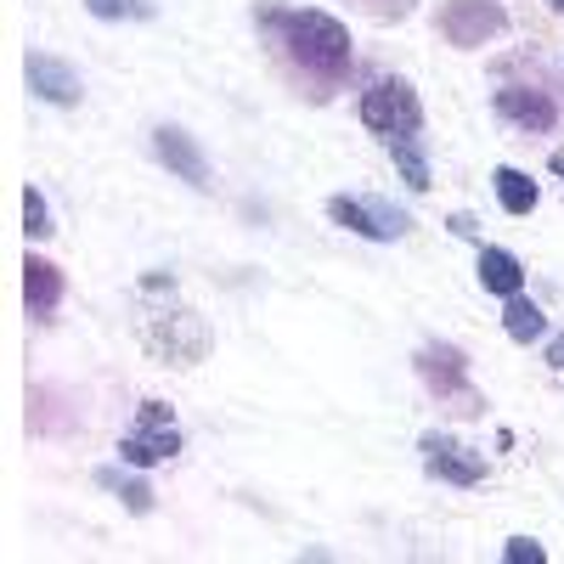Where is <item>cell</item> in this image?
<instances>
[{"mask_svg":"<svg viewBox=\"0 0 564 564\" xmlns=\"http://www.w3.org/2000/svg\"><path fill=\"white\" fill-rule=\"evenodd\" d=\"M29 85L40 90L45 102H57V108H74L79 102V74L68 63H57V57H45V52L29 57Z\"/></svg>","mask_w":564,"mask_h":564,"instance_id":"8","label":"cell"},{"mask_svg":"<svg viewBox=\"0 0 564 564\" xmlns=\"http://www.w3.org/2000/svg\"><path fill=\"white\" fill-rule=\"evenodd\" d=\"M23 294H29V311L45 316V311L63 300V271L45 265V260H29V265H23Z\"/></svg>","mask_w":564,"mask_h":564,"instance_id":"10","label":"cell"},{"mask_svg":"<svg viewBox=\"0 0 564 564\" xmlns=\"http://www.w3.org/2000/svg\"><path fill=\"white\" fill-rule=\"evenodd\" d=\"M553 7H558V12H564V0H553Z\"/></svg>","mask_w":564,"mask_h":564,"instance_id":"22","label":"cell"},{"mask_svg":"<svg viewBox=\"0 0 564 564\" xmlns=\"http://www.w3.org/2000/svg\"><path fill=\"white\" fill-rule=\"evenodd\" d=\"M497 113L513 119V124H525V130H547V124L558 119L553 102L542 97V90H531V85H502V90H497Z\"/></svg>","mask_w":564,"mask_h":564,"instance_id":"9","label":"cell"},{"mask_svg":"<svg viewBox=\"0 0 564 564\" xmlns=\"http://www.w3.org/2000/svg\"><path fill=\"white\" fill-rule=\"evenodd\" d=\"M327 215H334L339 226H350V231H361V238H401V231H406V215L401 209L361 204V198H334V204H327Z\"/></svg>","mask_w":564,"mask_h":564,"instance_id":"6","label":"cell"},{"mask_svg":"<svg viewBox=\"0 0 564 564\" xmlns=\"http://www.w3.org/2000/svg\"><path fill=\"white\" fill-rule=\"evenodd\" d=\"M417 119H423V108H417V97H412L406 79H379V85H372L367 97H361V124H367V130L412 135Z\"/></svg>","mask_w":564,"mask_h":564,"instance_id":"2","label":"cell"},{"mask_svg":"<svg viewBox=\"0 0 564 564\" xmlns=\"http://www.w3.org/2000/svg\"><path fill=\"white\" fill-rule=\"evenodd\" d=\"M553 367H564V339H558V345H553Z\"/></svg>","mask_w":564,"mask_h":564,"instance_id":"20","label":"cell"},{"mask_svg":"<svg viewBox=\"0 0 564 564\" xmlns=\"http://www.w3.org/2000/svg\"><path fill=\"white\" fill-rule=\"evenodd\" d=\"M153 148H159V159L186 181V186H198V193H204V186H209V164H204V153L193 148V135H186V130H175V124H164L159 135H153Z\"/></svg>","mask_w":564,"mask_h":564,"instance_id":"7","label":"cell"},{"mask_svg":"<svg viewBox=\"0 0 564 564\" xmlns=\"http://www.w3.org/2000/svg\"><path fill=\"white\" fill-rule=\"evenodd\" d=\"M390 159L401 164V175H406V186H417V193H423V186H430V164H423V153L412 148V141H406V135H390Z\"/></svg>","mask_w":564,"mask_h":564,"instance_id":"15","label":"cell"},{"mask_svg":"<svg viewBox=\"0 0 564 564\" xmlns=\"http://www.w3.org/2000/svg\"><path fill=\"white\" fill-rule=\"evenodd\" d=\"M502 327H508V339H520V345H531V339H542V311L531 305V300H520V294H513L508 300V311H502Z\"/></svg>","mask_w":564,"mask_h":564,"instance_id":"14","label":"cell"},{"mask_svg":"<svg viewBox=\"0 0 564 564\" xmlns=\"http://www.w3.org/2000/svg\"><path fill=\"white\" fill-rule=\"evenodd\" d=\"M23 220H29V238H45V231H52V220H45V198L34 193V186L23 193Z\"/></svg>","mask_w":564,"mask_h":564,"instance_id":"18","label":"cell"},{"mask_svg":"<svg viewBox=\"0 0 564 564\" xmlns=\"http://www.w3.org/2000/svg\"><path fill=\"white\" fill-rule=\"evenodd\" d=\"M553 175H564V153H553Z\"/></svg>","mask_w":564,"mask_h":564,"instance_id":"21","label":"cell"},{"mask_svg":"<svg viewBox=\"0 0 564 564\" xmlns=\"http://www.w3.org/2000/svg\"><path fill=\"white\" fill-rule=\"evenodd\" d=\"M423 463H430V475H441V480H452V486H480V480H486V457L463 452V446L446 441V435H423Z\"/></svg>","mask_w":564,"mask_h":564,"instance_id":"5","label":"cell"},{"mask_svg":"<svg viewBox=\"0 0 564 564\" xmlns=\"http://www.w3.org/2000/svg\"><path fill=\"white\" fill-rule=\"evenodd\" d=\"M491 181H497V198H502L508 215H531V209H536V181H531V175H520V170H497Z\"/></svg>","mask_w":564,"mask_h":564,"instance_id":"12","label":"cell"},{"mask_svg":"<svg viewBox=\"0 0 564 564\" xmlns=\"http://www.w3.org/2000/svg\"><path fill=\"white\" fill-rule=\"evenodd\" d=\"M480 282H486L491 294L513 300V294L525 289V271H520V260H513V254H502V249H486V254H480Z\"/></svg>","mask_w":564,"mask_h":564,"instance_id":"11","label":"cell"},{"mask_svg":"<svg viewBox=\"0 0 564 564\" xmlns=\"http://www.w3.org/2000/svg\"><path fill=\"white\" fill-rule=\"evenodd\" d=\"M97 18H153V7L148 0H85Z\"/></svg>","mask_w":564,"mask_h":564,"instance_id":"17","label":"cell"},{"mask_svg":"<svg viewBox=\"0 0 564 564\" xmlns=\"http://www.w3.org/2000/svg\"><path fill=\"white\" fill-rule=\"evenodd\" d=\"M97 486L119 491V497L130 502V513H148V508H153V491L141 486V480H124V475H113V468H102V475H97Z\"/></svg>","mask_w":564,"mask_h":564,"instance_id":"16","label":"cell"},{"mask_svg":"<svg viewBox=\"0 0 564 564\" xmlns=\"http://www.w3.org/2000/svg\"><path fill=\"white\" fill-rule=\"evenodd\" d=\"M282 29H289V52L305 68H316L327 79H339L350 68V34H345L339 18H327V12H294Z\"/></svg>","mask_w":564,"mask_h":564,"instance_id":"1","label":"cell"},{"mask_svg":"<svg viewBox=\"0 0 564 564\" xmlns=\"http://www.w3.org/2000/svg\"><path fill=\"white\" fill-rule=\"evenodd\" d=\"M175 452H181V435H175V423H170V406L148 401V406H141L135 435H124L119 457L135 463V468H148V463H164V457H175Z\"/></svg>","mask_w":564,"mask_h":564,"instance_id":"3","label":"cell"},{"mask_svg":"<svg viewBox=\"0 0 564 564\" xmlns=\"http://www.w3.org/2000/svg\"><path fill=\"white\" fill-rule=\"evenodd\" d=\"M417 367H423V379H430L435 390H463V356L457 350H423L417 356Z\"/></svg>","mask_w":564,"mask_h":564,"instance_id":"13","label":"cell"},{"mask_svg":"<svg viewBox=\"0 0 564 564\" xmlns=\"http://www.w3.org/2000/svg\"><path fill=\"white\" fill-rule=\"evenodd\" d=\"M502 23L508 18H502L497 0H446V12H441V34L452 45H486Z\"/></svg>","mask_w":564,"mask_h":564,"instance_id":"4","label":"cell"},{"mask_svg":"<svg viewBox=\"0 0 564 564\" xmlns=\"http://www.w3.org/2000/svg\"><path fill=\"white\" fill-rule=\"evenodd\" d=\"M502 558H508V564H542L547 553H542L536 542H508V553H502Z\"/></svg>","mask_w":564,"mask_h":564,"instance_id":"19","label":"cell"}]
</instances>
